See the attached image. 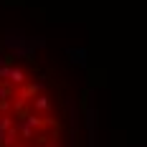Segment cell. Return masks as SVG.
Wrapping results in <instances>:
<instances>
[{"mask_svg": "<svg viewBox=\"0 0 147 147\" xmlns=\"http://www.w3.org/2000/svg\"><path fill=\"white\" fill-rule=\"evenodd\" d=\"M33 109H41V112H46V109H48V99H46V96H38V99L33 102Z\"/></svg>", "mask_w": 147, "mask_h": 147, "instance_id": "cell-1", "label": "cell"}]
</instances>
